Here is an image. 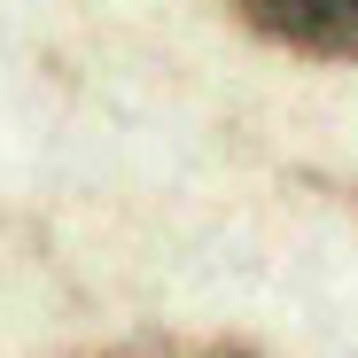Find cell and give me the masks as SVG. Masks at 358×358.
Here are the masks:
<instances>
[{"instance_id":"1","label":"cell","mask_w":358,"mask_h":358,"mask_svg":"<svg viewBox=\"0 0 358 358\" xmlns=\"http://www.w3.org/2000/svg\"><path fill=\"white\" fill-rule=\"evenodd\" d=\"M242 24L312 63H358V0H234Z\"/></svg>"},{"instance_id":"2","label":"cell","mask_w":358,"mask_h":358,"mask_svg":"<svg viewBox=\"0 0 358 358\" xmlns=\"http://www.w3.org/2000/svg\"><path fill=\"white\" fill-rule=\"evenodd\" d=\"M179 358H265V350H250V343H203V350H179Z\"/></svg>"}]
</instances>
